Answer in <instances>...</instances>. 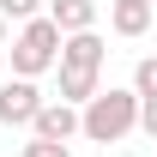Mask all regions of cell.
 <instances>
[{
  "label": "cell",
  "mask_w": 157,
  "mask_h": 157,
  "mask_svg": "<svg viewBox=\"0 0 157 157\" xmlns=\"http://www.w3.org/2000/svg\"><path fill=\"white\" fill-rule=\"evenodd\" d=\"M139 127V91H97V97L78 109V133L91 139V145H115Z\"/></svg>",
  "instance_id": "6da1fadb"
},
{
  "label": "cell",
  "mask_w": 157,
  "mask_h": 157,
  "mask_svg": "<svg viewBox=\"0 0 157 157\" xmlns=\"http://www.w3.org/2000/svg\"><path fill=\"white\" fill-rule=\"evenodd\" d=\"M48 67H60V24L48 12L24 18V30L12 36V73L18 78H42Z\"/></svg>",
  "instance_id": "7a4b0ae2"
},
{
  "label": "cell",
  "mask_w": 157,
  "mask_h": 157,
  "mask_svg": "<svg viewBox=\"0 0 157 157\" xmlns=\"http://www.w3.org/2000/svg\"><path fill=\"white\" fill-rule=\"evenodd\" d=\"M42 91H36V78H6V85H0V127H30V121H36V109H42Z\"/></svg>",
  "instance_id": "3957f363"
},
{
  "label": "cell",
  "mask_w": 157,
  "mask_h": 157,
  "mask_svg": "<svg viewBox=\"0 0 157 157\" xmlns=\"http://www.w3.org/2000/svg\"><path fill=\"white\" fill-rule=\"evenodd\" d=\"M103 36L97 30H73V36H60V67H85V73H103Z\"/></svg>",
  "instance_id": "277c9868"
},
{
  "label": "cell",
  "mask_w": 157,
  "mask_h": 157,
  "mask_svg": "<svg viewBox=\"0 0 157 157\" xmlns=\"http://www.w3.org/2000/svg\"><path fill=\"white\" fill-rule=\"evenodd\" d=\"M30 133H36V139H60V145H67V139L78 133V109H73V103H42L36 121H30Z\"/></svg>",
  "instance_id": "5b68a950"
},
{
  "label": "cell",
  "mask_w": 157,
  "mask_h": 157,
  "mask_svg": "<svg viewBox=\"0 0 157 157\" xmlns=\"http://www.w3.org/2000/svg\"><path fill=\"white\" fill-rule=\"evenodd\" d=\"M48 18L60 24V36H73V30H97V0H48Z\"/></svg>",
  "instance_id": "8992f818"
},
{
  "label": "cell",
  "mask_w": 157,
  "mask_h": 157,
  "mask_svg": "<svg viewBox=\"0 0 157 157\" xmlns=\"http://www.w3.org/2000/svg\"><path fill=\"white\" fill-rule=\"evenodd\" d=\"M97 91H103V73H85V67H60V103L85 109Z\"/></svg>",
  "instance_id": "52a82bcc"
},
{
  "label": "cell",
  "mask_w": 157,
  "mask_h": 157,
  "mask_svg": "<svg viewBox=\"0 0 157 157\" xmlns=\"http://www.w3.org/2000/svg\"><path fill=\"white\" fill-rule=\"evenodd\" d=\"M109 24H115V36H145L151 30V0H115Z\"/></svg>",
  "instance_id": "ba28073f"
},
{
  "label": "cell",
  "mask_w": 157,
  "mask_h": 157,
  "mask_svg": "<svg viewBox=\"0 0 157 157\" xmlns=\"http://www.w3.org/2000/svg\"><path fill=\"white\" fill-rule=\"evenodd\" d=\"M133 91H139V97H157V55H145L133 67Z\"/></svg>",
  "instance_id": "9c48e42d"
},
{
  "label": "cell",
  "mask_w": 157,
  "mask_h": 157,
  "mask_svg": "<svg viewBox=\"0 0 157 157\" xmlns=\"http://www.w3.org/2000/svg\"><path fill=\"white\" fill-rule=\"evenodd\" d=\"M36 12H42V0H0V18H6V24H12V18H36Z\"/></svg>",
  "instance_id": "30bf717a"
},
{
  "label": "cell",
  "mask_w": 157,
  "mask_h": 157,
  "mask_svg": "<svg viewBox=\"0 0 157 157\" xmlns=\"http://www.w3.org/2000/svg\"><path fill=\"white\" fill-rule=\"evenodd\" d=\"M18 157H73V151H67L60 139H36V133H30V145H24Z\"/></svg>",
  "instance_id": "8fae6325"
},
{
  "label": "cell",
  "mask_w": 157,
  "mask_h": 157,
  "mask_svg": "<svg viewBox=\"0 0 157 157\" xmlns=\"http://www.w3.org/2000/svg\"><path fill=\"white\" fill-rule=\"evenodd\" d=\"M139 127H145L151 145H157V97H139Z\"/></svg>",
  "instance_id": "7c38bea8"
},
{
  "label": "cell",
  "mask_w": 157,
  "mask_h": 157,
  "mask_svg": "<svg viewBox=\"0 0 157 157\" xmlns=\"http://www.w3.org/2000/svg\"><path fill=\"white\" fill-rule=\"evenodd\" d=\"M0 42H6V18H0Z\"/></svg>",
  "instance_id": "4fadbf2b"
},
{
  "label": "cell",
  "mask_w": 157,
  "mask_h": 157,
  "mask_svg": "<svg viewBox=\"0 0 157 157\" xmlns=\"http://www.w3.org/2000/svg\"><path fill=\"white\" fill-rule=\"evenodd\" d=\"M151 157H157V151H151Z\"/></svg>",
  "instance_id": "5bb4252c"
}]
</instances>
